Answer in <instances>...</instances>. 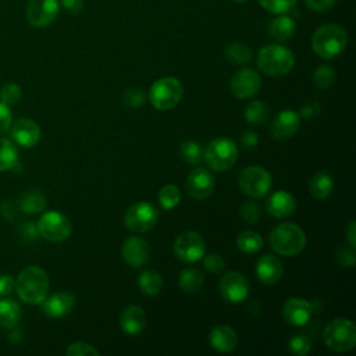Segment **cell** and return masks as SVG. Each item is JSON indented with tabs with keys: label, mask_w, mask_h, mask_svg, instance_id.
Segmentation results:
<instances>
[{
	"label": "cell",
	"mask_w": 356,
	"mask_h": 356,
	"mask_svg": "<svg viewBox=\"0 0 356 356\" xmlns=\"http://www.w3.org/2000/svg\"><path fill=\"white\" fill-rule=\"evenodd\" d=\"M49 277L39 266L22 268L15 280V289L21 300L29 305H40L49 293Z\"/></svg>",
	"instance_id": "1"
},
{
	"label": "cell",
	"mask_w": 356,
	"mask_h": 356,
	"mask_svg": "<svg viewBox=\"0 0 356 356\" xmlns=\"http://www.w3.org/2000/svg\"><path fill=\"white\" fill-rule=\"evenodd\" d=\"M270 248L281 256H296L306 246L305 231L293 222H281L275 225L268 235Z\"/></svg>",
	"instance_id": "2"
},
{
	"label": "cell",
	"mask_w": 356,
	"mask_h": 356,
	"mask_svg": "<svg viewBox=\"0 0 356 356\" xmlns=\"http://www.w3.org/2000/svg\"><path fill=\"white\" fill-rule=\"evenodd\" d=\"M348 43L346 31L337 24H325L317 28L312 36V47L314 53L325 60L341 54Z\"/></svg>",
	"instance_id": "3"
},
{
	"label": "cell",
	"mask_w": 356,
	"mask_h": 356,
	"mask_svg": "<svg viewBox=\"0 0 356 356\" xmlns=\"http://www.w3.org/2000/svg\"><path fill=\"white\" fill-rule=\"evenodd\" d=\"M260 71L268 76L278 78L289 74L295 65L293 53L281 44H266L257 54Z\"/></svg>",
	"instance_id": "4"
},
{
	"label": "cell",
	"mask_w": 356,
	"mask_h": 356,
	"mask_svg": "<svg viewBox=\"0 0 356 356\" xmlns=\"http://www.w3.org/2000/svg\"><path fill=\"white\" fill-rule=\"evenodd\" d=\"M323 339L331 350L348 352L356 345V327L348 318H334L325 325Z\"/></svg>",
	"instance_id": "5"
},
{
	"label": "cell",
	"mask_w": 356,
	"mask_h": 356,
	"mask_svg": "<svg viewBox=\"0 0 356 356\" xmlns=\"http://www.w3.org/2000/svg\"><path fill=\"white\" fill-rule=\"evenodd\" d=\"M182 83L174 76H163L157 79L149 90V100L154 108L167 111L174 108L182 99Z\"/></svg>",
	"instance_id": "6"
},
{
	"label": "cell",
	"mask_w": 356,
	"mask_h": 356,
	"mask_svg": "<svg viewBox=\"0 0 356 356\" xmlns=\"http://www.w3.org/2000/svg\"><path fill=\"white\" fill-rule=\"evenodd\" d=\"M238 159V147L229 138L211 140L203 152V160L213 171L222 172L229 170Z\"/></svg>",
	"instance_id": "7"
},
{
	"label": "cell",
	"mask_w": 356,
	"mask_h": 356,
	"mask_svg": "<svg viewBox=\"0 0 356 356\" xmlns=\"http://www.w3.org/2000/svg\"><path fill=\"white\" fill-rule=\"evenodd\" d=\"M270 172L260 165H248L238 175V185L252 199H263L271 188Z\"/></svg>",
	"instance_id": "8"
},
{
	"label": "cell",
	"mask_w": 356,
	"mask_h": 356,
	"mask_svg": "<svg viewBox=\"0 0 356 356\" xmlns=\"http://www.w3.org/2000/svg\"><path fill=\"white\" fill-rule=\"evenodd\" d=\"M159 220L157 209L149 202H136L128 207L124 216L125 227L136 234L150 231Z\"/></svg>",
	"instance_id": "9"
},
{
	"label": "cell",
	"mask_w": 356,
	"mask_h": 356,
	"mask_svg": "<svg viewBox=\"0 0 356 356\" xmlns=\"http://www.w3.org/2000/svg\"><path fill=\"white\" fill-rule=\"evenodd\" d=\"M38 234L49 242H63L71 235V222L60 211L51 210L42 214L36 225Z\"/></svg>",
	"instance_id": "10"
},
{
	"label": "cell",
	"mask_w": 356,
	"mask_h": 356,
	"mask_svg": "<svg viewBox=\"0 0 356 356\" xmlns=\"http://www.w3.org/2000/svg\"><path fill=\"white\" fill-rule=\"evenodd\" d=\"M204 250V241L195 231H185L174 241V254L184 263L199 261L203 257Z\"/></svg>",
	"instance_id": "11"
},
{
	"label": "cell",
	"mask_w": 356,
	"mask_h": 356,
	"mask_svg": "<svg viewBox=\"0 0 356 356\" xmlns=\"http://www.w3.org/2000/svg\"><path fill=\"white\" fill-rule=\"evenodd\" d=\"M218 289L222 299L231 305L242 303L249 295V282L246 277L238 271L225 273L220 282Z\"/></svg>",
	"instance_id": "12"
},
{
	"label": "cell",
	"mask_w": 356,
	"mask_h": 356,
	"mask_svg": "<svg viewBox=\"0 0 356 356\" xmlns=\"http://www.w3.org/2000/svg\"><path fill=\"white\" fill-rule=\"evenodd\" d=\"M58 11V0H28L25 14L33 28H46L57 18Z\"/></svg>",
	"instance_id": "13"
},
{
	"label": "cell",
	"mask_w": 356,
	"mask_h": 356,
	"mask_svg": "<svg viewBox=\"0 0 356 356\" xmlns=\"http://www.w3.org/2000/svg\"><path fill=\"white\" fill-rule=\"evenodd\" d=\"M261 85L259 72L253 68H241L236 71L229 82L231 92L238 99H249L254 96Z\"/></svg>",
	"instance_id": "14"
},
{
	"label": "cell",
	"mask_w": 356,
	"mask_h": 356,
	"mask_svg": "<svg viewBox=\"0 0 356 356\" xmlns=\"http://www.w3.org/2000/svg\"><path fill=\"white\" fill-rule=\"evenodd\" d=\"M216 181L211 172L203 167L193 168L186 179L188 195L195 200H204L214 192Z\"/></svg>",
	"instance_id": "15"
},
{
	"label": "cell",
	"mask_w": 356,
	"mask_h": 356,
	"mask_svg": "<svg viewBox=\"0 0 356 356\" xmlns=\"http://www.w3.org/2000/svg\"><path fill=\"white\" fill-rule=\"evenodd\" d=\"M121 254L124 261L132 267L139 268L149 261L150 257V246L140 236H129L121 248Z\"/></svg>",
	"instance_id": "16"
},
{
	"label": "cell",
	"mask_w": 356,
	"mask_h": 356,
	"mask_svg": "<svg viewBox=\"0 0 356 356\" xmlns=\"http://www.w3.org/2000/svg\"><path fill=\"white\" fill-rule=\"evenodd\" d=\"M282 314L286 323L295 327L306 325L313 314V306L306 299L289 298L282 307Z\"/></svg>",
	"instance_id": "17"
},
{
	"label": "cell",
	"mask_w": 356,
	"mask_h": 356,
	"mask_svg": "<svg viewBox=\"0 0 356 356\" xmlns=\"http://www.w3.org/2000/svg\"><path fill=\"white\" fill-rule=\"evenodd\" d=\"M11 136L22 147H33L40 139V128L33 120L19 118L11 125Z\"/></svg>",
	"instance_id": "18"
},
{
	"label": "cell",
	"mask_w": 356,
	"mask_h": 356,
	"mask_svg": "<svg viewBox=\"0 0 356 356\" xmlns=\"http://www.w3.org/2000/svg\"><path fill=\"white\" fill-rule=\"evenodd\" d=\"M42 310L51 318H60L67 316L75 306V296L70 292H56L46 296L40 303Z\"/></svg>",
	"instance_id": "19"
},
{
	"label": "cell",
	"mask_w": 356,
	"mask_h": 356,
	"mask_svg": "<svg viewBox=\"0 0 356 356\" xmlns=\"http://www.w3.org/2000/svg\"><path fill=\"white\" fill-rule=\"evenodd\" d=\"M300 127V115L293 110H282L275 115L271 124V135L275 139H288L296 134Z\"/></svg>",
	"instance_id": "20"
},
{
	"label": "cell",
	"mask_w": 356,
	"mask_h": 356,
	"mask_svg": "<svg viewBox=\"0 0 356 356\" xmlns=\"http://www.w3.org/2000/svg\"><path fill=\"white\" fill-rule=\"evenodd\" d=\"M266 210L275 218H286L296 210L295 197L285 191H277L266 202Z\"/></svg>",
	"instance_id": "21"
},
{
	"label": "cell",
	"mask_w": 356,
	"mask_h": 356,
	"mask_svg": "<svg viewBox=\"0 0 356 356\" xmlns=\"http://www.w3.org/2000/svg\"><path fill=\"white\" fill-rule=\"evenodd\" d=\"M254 273L263 284L274 285L282 277V264L278 257L273 254H263L256 261Z\"/></svg>",
	"instance_id": "22"
},
{
	"label": "cell",
	"mask_w": 356,
	"mask_h": 356,
	"mask_svg": "<svg viewBox=\"0 0 356 356\" xmlns=\"http://www.w3.org/2000/svg\"><path fill=\"white\" fill-rule=\"evenodd\" d=\"M209 341L211 348L217 352L229 353L236 348L238 335L232 327L227 324H218L210 330Z\"/></svg>",
	"instance_id": "23"
},
{
	"label": "cell",
	"mask_w": 356,
	"mask_h": 356,
	"mask_svg": "<svg viewBox=\"0 0 356 356\" xmlns=\"http://www.w3.org/2000/svg\"><path fill=\"white\" fill-rule=\"evenodd\" d=\"M146 327V314L140 306L131 305L120 316V328L124 334L134 337L140 334Z\"/></svg>",
	"instance_id": "24"
},
{
	"label": "cell",
	"mask_w": 356,
	"mask_h": 356,
	"mask_svg": "<svg viewBox=\"0 0 356 356\" xmlns=\"http://www.w3.org/2000/svg\"><path fill=\"white\" fill-rule=\"evenodd\" d=\"M296 31V24L289 15H278L273 18L268 26L270 36L277 42H288L292 39Z\"/></svg>",
	"instance_id": "25"
},
{
	"label": "cell",
	"mask_w": 356,
	"mask_h": 356,
	"mask_svg": "<svg viewBox=\"0 0 356 356\" xmlns=\"http://www.w3.org/2000/svg\"><path fill=\"white\" fill-rule=\"evenodd\" d=\"M310 195L317 200H324L330 197L334 191V179L327 171L316 172L309 182Z\"/></svg>",
	"instance_id": "26"
},
{
	"label": "cell",
	"mask_w": 356,
	"mask_h": 356,
	"mask_svg": "<svg viewBox=\"0 0 356 356\" xmlns=\"http://www.w3.org/2000/svg\"><path fill=\"white\" fill-rule=\"evenodd\" d=\"M204 282L203 273L196 267H186L179 273L178 285L182 292L193 293L202 289Z\"/></svg>",
	"instance_id": "27"
},
{
	"label": "cell",
	"mask_w": 356,
	"mask_h": 356,
	"mask_svg": "<svg viewBox=\"0 0 356 356\" xmlns=\"http://www.w3.org/2000/svg\"><path fill=\"white\" fill-rule=\"evenodd\" d=\"M21 318V307L13 299H0V327L14 328Z\"/></svg>",
	"instance_id": "28"
},
{
	"label": "cell",
	"mask_w": 356,
	"mask_h": 356,
	"mask_svg": "<svg viewBox=\"0 0 356 356\" xmlns=\"http://www.w3.org/2000/svg\"><path fill=\"white\" fill-rule=\"evenodd\" d=\"M19 207L26 214L42 213L46 209V197L36 189L26 191L19 199Z\"/></svg>",
	"instance_id": "29"
},
{
	"label": "cell",
	"mask_w": 356,
	"mask_h": 356,
	"mask_svg": "<svg viewBox=\"0 0 356 356\" xmlns=\"http://www.w3.org/2000/svg\"><path fill=\"white\" fill-rule=\"evenodd\" d=\"M138 285L142 293L154 296L163 289V277L153 270H146L139 275Z\"/></svg>",
	"instance_id": "30"
},
{
	"label": "cell",
	"mask_w": 356,
	"mask_h": 356,
	"mask_svg": "<svg viewBox=\"0 0 356 356\" xmlns=\"http://www.w3.org/2000/svg\"><path fill=\"white\" fill-rule=\"evenodd\" d=\"M17 164H18V149L10 139L0 136V172L11 170Z\"/></svg>",
	"instance_id": "31"
},
{
	"label": "cell",
	"mask_w": 356,
	"mask_h": 356,
	"mask_svg": "<svg viewBox=\"0 0 356 356\" xmlns=\"http://www.w3.org/2000/svg\"><path fill=\"white\" fill-rule=\"evenodd\" d=\"M224 56L229 63L236 64V65H243V64H248L252 60L253 53H252L250 47L246 46L245 43L235 42V43H229L225 47Z\"/></svg>",
	"instance_id": "32"
},
{
	"label": "cell",
	"mask_w": 356,
	"mask_h": 356,
	"mask_svg": "<svg viewBox=\"0 0 356 356\" xmlns=\"http://www.w3.org/2000/svg\"><path fill=\"white\" fill-rule=\"evenodd\" d=\"M263 243H264V241H263L261 235L257 234L256 231H250V229L242 231L236 239V245H238L239 250L243 253H256L263 248Z\"/></svg>",
	"instance_id": "33"
},
{
	"label": "cell",
	"mask_w": 356,
	"mask_h": 356,
	"mask_svg": "<svg viewBox=\"0 0 356 356\" xmlns=\"http://www.w3.org/2000/svg\"><path fill=\"white\" fill-rule=\"evenodd\" d=\"M268 106L261 100H253L250 102L245 108V120L250 125H260L263 124L268 117Z\"/></svg>",
	"instance_id": "34"
},
{
	"label": "cell",
	"mask_w": 356,
	"mask_h": 356,
	"mask_svg": "<svg viewBox=\"0 0 356 356\" xmlns=\"http://www.w3.org/2000/svg\"><path fill=\"white\" fill-rule=\"evenodd\" d=\"M181 200V192L174 184H167L159 191V203L164 210H172Z\"/></svg>",
	"instance_id": "35"
},
{
	"label": "cell",
	"mask_w": 356,
	"mask_h": 356,
	"mask_svg": "<svg viewBox=\"0 0 356 356\" xmlns=\"http://www.w3.org/2000/svg\"><path fill=\"white\" fill-rule=\"evenodd\" d=\"M337 79V72L331 65H320L316 68L314 74H313V82L314 85L321 89H330Z\"/></svg>",
	"instance_id": "36"
},
{
	"label": "cell",
	"mask_w": 356,
	"mask_h": 356,
	"mask_svg": "<svg viewBox=\"0 0 356 356\" xmlns=\"http://www.w3.org/2000/svg\"><path fill=\"white\" fill-rule=\"evenodd\" d=\"M179 152L182 159L189 164H199L203 160V150L195 140H184L179 146Z\"/></svg>",
	"instance_id": "37"
},
{
	"label": "cell",
	"mask_w": 356,
	"mask_h": 356,
	"mask_svg": "<svg viewBox=\"0 0 356 356\" xmlns=\"http://www.w3.org/2000/svg\"><path fill=\"white\" fill-rule=\"evenodd\" d=\"M288 348L296 356H306L312 349V341L307 335L298 334L289 339Z\"/></svg>",
	"instance_id": "38"
},
{
	"label": "cell",
	"mask_w": 356,
	"mask_h": 356,
	"mask_svg": "<svg viewBox=\"0 0 356 356\" xmlns=\"http://www.w3.org/2000/svg\"><path fill=\"white\" fill-rule=\"evenodd\" d=\"M241 218L248 224H256L261 217V209L254 200H246L239 210Z\"/></svg>",
	"instance_id": "39"
},
{
	"label": "cell",
	"mask_w": 356,
	"mask_h": 356,
	"mask_svg": "<svg viewBox=\"0 0 356 356\" xmlns=\"http://www.w3.org/2000/svg\"><path fill=\"white\" fill-rule=\"evenodd\" d=\"M296 1L298 0H259L260 6L273 14H282L289 11L296 4Z\"/></svg>",
	"instance_id": "40"
},
{
	"label": "cell",
	"mask_w": 356,
	"mask_h": 356,
	"mask_svg": "<svg viewBox=\"0 0 356 356\" xmlns=\"http://www.w3.org/2000/svg\"><path fill=\"white\" fill-rule=\"evenodd\" d=\"M67 356H97L99 350L96 348H93L90 343L88 342H72L67 350H65Z\"/></svg>",
	"instance_id": "41"
},
{
	"label": "cell",
	"mask_w": 356,
	"mask_h": 356,
	"mask_svg": "<svg viewBox=\"0 0 356 356\" xmlns=\"http://www.w3.org/2000/svg\"><path fill=\"white\" fill-rule=\"evenodd\" d=\"M145 100H146V95L139 88H128L122 95V102L125 103V106L131 108L140 107L145 103Z\"/></svg>",
	"instance_id": "42"
},
{
	"label": "cell",
	"mask_w": 356,
	"mask_h": 356,
	"mask_svg": "<svg viewBox=\"0 0 356 356\" xmlns=\"http://www.w3.org/2000/svg\"><path fill=\"white\" fill-rule=\"evenodd\" d=\"M0 99L7 106L15 104L21 99V88L17 83H7L0 90Z\"/></svg>",
	"instance_id": "43"
},
{
	"label": "cell",
	"mask_w": 356,
	"mask_h": 356,
	"mask_svg": "<svg viewBox=\"0 0 356 356\" xmlns=\"http://www.w3.org/2000/svg\"><path fill=\"white\" fill-rule=\"evenodd\" d=\"M203 266L207 271L213 273V274H218L224 270L225 267V261L224 259L218 254V253H209V254H203Z\"/></svg>",
	"instance_id": "44"
},
{
	"label": "cell",
	"mask_w": 356,
	"mask_h": 356,
	"mask_svg": "<svg viewBox=\"0 0 356 356\" xmlns=\"http://www.w3.org/2000/svg\"><path fill=\"white\" fill-rule=\"evenodd\" d=\"M13 122V113L10 110V107L0 102V134H4Z\"/></svg>",
	"instance_id": "45"
},
{
	"label": "cell",
	"mask_w": 356,
	"mask_h": 356,
	"mask_svg": "<svg viewBox=\"0 0 356 356\" xmlns=\"http://www.w3.org/2000/svg\"><path fill=\"white\" fill-rule=\"evenodd\" d=\"M320 111H321V106H320L317 102L312 100V102L305 103V104L300 107L299 115L303 117V118H313V117L318 115Z\"/></svg>",
	"instance_id": "46"
},
{
	"label": "cell",
	"mask_w": 356,
	"mask_h": 356,
	"mask_svg": "<svg viewBox=\"0 0 356 356\" xmlns=\"http://www.w3.org/2000/svg\"><path fill=\"white\" fill-rule=\"evenodd\" d=\"M335 1L337 0H305L307 8L316 13H324L330 10L335 4Z\"/></svg>",
	"instance_id": "47"
},
{
	"label": "cell",
	"mask_w": 356,
	"mask_h": 356,
	"mask_svg": "<svg viewBox=\"0 0 356 356\" xmlns=\"http://www.w3.org/2000/svg\"><path fill=\"white\" fill-rule=\"evenodd\" d=\"M337 260L342 267H353L355 264V249H341L337 254Z\"/></svg>",
	"instance_id": "48"
},
{
	"label": "cell",
	"mask_w": 356,
	"mask_h": 356,
	"mask_svg": "<svg viewBox=\"0 0 356 356\" xmlns=\"http://www.w3.org/2000/svg\"><path fill=\"white\" fill-rule=\"evenodd\" d=\"M15 289V280L8 274L0 275V296H7Z\"/></svg>",
	"instance_id": "49"
},
{
	"label": "cell",
	"mask_w": 356,
	"mask_h": 356,
	"mask_svg": "<svg viewBox=\"0 0 356 356\" xmlns=\"http://www.w3.org/2000/svg\"><path fill=\"white\" fill-rule=\"evenodd\" d=\"M259 143V136L253 131H245L241 135V145L243 149H253Z\"/></svg>",
	"instance_id": "50"
},
{
	"label": "cell",
	"mask_w": 356,
	"mask_h": 356,
	"mask_svg": "<svg viewBox=\"0 0 356 356\" xmlns=\"http://www.w3.org/2000/svg\"><path fill=\"white\" fill-rule=\"evenodd\" d=\"M58 1L70 14H79L83 8V0H58Z\"/></svg>",
	"instance_id": "51"
},
{
	"label": "cell",
	"mask_w": 356,
	"mask_h": 356,
	"mask_svg": "<svg viewBox=\"0 0 356 356\" xmlns=\"http://www.w3.org/2000/svg\"><path fill=\"white\" fill-rule=\"evenodd\" d=\"M346 239L350 248H356V222L355 220L349 221L346 227Z\"/></svg>",
	"instance_id": "52"
},
{
	"label": "cell",
	"mask_w": 356,
	"mask_h": 356,
	"mask_svg": "<svg viewBox=\"0 0 356 356\" xmlns=\"http://www.w3.org/2000/svg\"><path fill=\"white\" fill-rule=\"evenodd\" d=\"M231 1H235V3H245V1H248V0H231Z\"/></svg>",
	"instance_id": "53"
}]
</instances>
